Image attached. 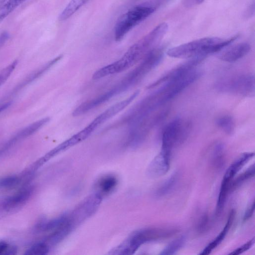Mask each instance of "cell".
<instances>
[{
  "label": "cell",
  "instance_id": "obj_5",
  "mask_svg": "<svg viewBox=\"0 0 255 255\" xmlns=\"http://www.w3.org/2000/svg\"><path fill=\"white\" fill-rule=\"evenodd\" d=\"M191 129L188 120L177 118L169 122L161 133V150L171 154L173 149L186 139Z\"/></svg>",
  "mask_w": 255,
  "mask_h": 255
},
{
  "label": "cell",
  "instance_id": "obj_12",
  "mask_svg": "<svg viewBox=\"0 0 255 255\" xmlns=\"http://www.w3.org/2000/svg\"><path fill=\"white\" fill-rule=\"evenodd\" d=\"M63 56L60 55L52 60H50L43 66L39 68L38 69L35 70L34 72L30 74L27 78H26L23 81H22L19 85H18L15 89L13 91V93H15L23 88L27 85L34 81L39 77L42 76L47 71H48L51 67L54 65L59 60L61 59Z\"/></svg>",
  "mask_w": 255,
  "mask_h": 255
},
{
  "label": "cell",
  "instance_id": "obj_20",
  "mask_svg": "<svg viewBox=\"0 0 255 255\" xmlns=\"http://www.w3.org/2000/svg\"><path fill=\"white\" fill-rule=\"evenodd\" d=\"M49 251V247L47 245L44 243H40L35 244L27 250L25 254L28 255H42L47 254Z\"/></svg>",
  "mask_w": 255,
  "mask_h": 255
},
{
  "label": "cell",
  "instance_id": "obj_4",
  "mask_svg": "<svg viewBox=\"0 0 255 255\" xmlns=\"http://www.w3.org/2000/svg\"><path fill=\"white\" fill-rule=\"evenodd\" d=\"M156 7L151 3L135 6L123 14L118 20L114 30L116 41H119L136 25L151 15Z\"/></svg>",
  "mask_w": 255,
  "mask_h": 255
},
{
  "label": "cell",
  "instance_id": "obj_21",
  "mask_svg": "<svg viewBox=\"0 0 255 255\" xmlns=\"http://www.w3.org/2000/svg\"><path fill=\"white\" fill-rule=\"evenodd\" d=\"M19 179L16 176H10L0 179V188L7 189L14 187L18 183Z\"/></svg>",
  "mask_w": 255,
  "mask_h": 255
},
{
  "label": "cell",
  "instance_id": "obj_22",
  "mask_svg": "<svg viewBox=\"0 0 255 255\" xmlns=\"http://www.w3.org/2000/svg\"><path fill=\"white\" fill-rule=\"evenodd\" d=\"M209 224V217L207 214H203L199 219L197 226V230L200 233L206 232Z\"/></svg>",
  "mask_w": 255,
  "mask_h": 255
},
{
  "label": "cell",
  "instance_id": "obj_14",
  "mask_svg": "<svg viewBox=\"0 0 255 255\" xmlns=\"http://www.w3.org/2000/svg\"><path fill=\"white\" fill-rule=\"evenodd\" d=\"M89 0H71L59 16V20L63 21L71 17Z\"/></svg>",
  "mask_w": 255,
  "mask_h": 255
},
{
  "label": "cell",
  "instance_id": "obj_10",
  "mask_svg": "<svg viewBox=\"0 0 255 255\" xmlns=\"http://www.w3.org/2000/svg\"><path fill=\"white\" fill-rule=\"evenodd\" d=\"M251 50L250 45L247 42L236 44L222 52L219 58L227 62H236L245 57Z\"/></svg>",
  "mask_w": 255,
  "mask_h": 255
},
{
  "label": "cell",
  "instance_id": "obj_7",
  "mask_svg": "<svg viewBox=\"0 0 255 255\" xmlns=\"http://www.w3.org/2000/svg\"><path fill=\"white\" fill-rule=\"evenodd\" d=\"M102 197L97 193L89 196L73 212L69 219L73 226L74 223H80L90 217L97 209L101 201Z\"/></svg>",
  "mask_w": 255,
  "mask_h": 255
},
{
  "label": "cell",
  "instance_id": "obj_8",
  "mask_svg": "<svg viewBox=\"0 0 255 255\" xmlns=\"http://www.w3.org/2000/svg\"><path fill=\"white\" fill-rule=\"evenodd\" d=\"M171 155L161 150L149 165L147 174L152 178H157L165 174L169 170Z\"/></svg>",
  "mask_w": 255,
  "mask_h": 255
},
{
  "label": "cell",
  "instance_id": "obj_9",
  "mask_svg": "<svg viewBox=\"0 0 255 255\" xmlns=\"http://www.w3.org/2000/svg\"><path fill=\"white\" fill-rule=\"evenodd\" d=\"M32 193L30 188L24 189L16 194L7 197L0 204L1 211H11L21 206L29 198Z\"/></svg>",
  "mask_w": 255,
  "mask_h": 255
},
{
  "label": "cell",
  "instance_id": "obj_15",
  "mask_svg": "<svg viewBox=\"0 0 255 255\" xmlns=\"http://www.w3.org/2000/svg\"><path fill=\"white\" fill-rule=\"evenodd\" d=\"M212 164L217 170H221L225 164L224 147L223 144H216L213 149L212 156Z\"/></svg>",
  "mask_w": 255,
  "mask_h": 255
},
{
  "label": "cell",
  "instance_id": "obj_23",
  "mask_svg": "<svg viewBox=\"0 0 255 255\" xmlns=\"http://www.w3.org/2000/svg\"><path fill=\"white\" fill-rule=\"evenodd\" d=\"M254 244L255 238H253L248 242L233 251L230 254V255H237L241 254L250 249L253 246Z\"/></svg>",
  "mask_w": 255,
  "mask_h": 255
},
{
  "label": "cell",
  "instance_id": "obj_29",
  "mask_svg": "<svg viewBox=\"0 0 255 255\" xmlns=\"http://www.w3.org/2000/svg\"><path fill=\"white\" fill-rule=\"evenodd\" d=\"M204 0H194V2L197 4L201 3Z\"/></svg>",
  "mask_w": 255,
  "mask_h": 255
},
{
  "label": "cell",
  "instance_id": "obj_16",
  "mask_svg": "<svg viewBox=\"0 0 255 255\" xmlns=\"http://www.w3.org/2000/svg\"><path fill=\"white\" fill-rule=\"evenodd\" d=\"M178 175L177 173L175 172L168 177L157 189L155 192V196L162 197L170 193L177 183Z\"/></svg>",
  "mask_w": 255,
  "mask_h": 255
},
{
  "label": "cell",
  "instance_id": "obj_30",
  "mask_svg": "<svg viewBox=\"0 0 255 255\" xmlns=\"http://www.w3.org/2000/svg\"><path fill=\"white\" fill-rule=\"evenodd\" d=\"M1 108L0 107V113H1Z\"/></svg>",
  "mask_w": 255,
  "mask_h": 255
},
{
  "label": "cell",
  "instance_id": "obj_1",
  "mask_svg": "<svg viewBox=\"0 0 255 255\" xmlns=\"http://www.w3.org/2000/svg\"><path fill=\"white\" fill-rule=\"evenodd\" d=\"M168 28L166 23L159 24L131 45L120 59L97 70L93 74L92 79H99L128 69L142 59L151 48L164 37Z\"/></svg>",
  "mask_w": 255,
  "mask_h": 255
},
{
  "label": "cell",
  "instance_id": "obj_2",
  "mask_svg": "<svg viewBox=\"0 0 255 255\" xmlns=\"http://www.w3.org/2000/svg\"><path fill=\"white\" fill-rule=\"evenodd\" d=\"M237 37L235 36L228 39L217 37L202 38L170 48L167 54L176 58H204L209 54L220 51Z\"/></svg>",
  "mask_w": 255,
  "mask_h": 255
},
{
  "label": "cell",
  "instance_id": "obj_13",
  "mask_svg": "<svg viewBox=\"0 0 255 255\" xmlns=\"http://www.w3.org/2000/svg\"><path fill=\"white\" fill-rule=\"evenodd\" d=\"M118 180L116 177L112 175H108L101 178L97 182L96 187L98 192L96 193L102 197L110 193L113 191L117 185Z\"/></svg>",
  "mask_w": 255,
  "mask_h": 255
},
{
  "label": "cell",
  "instance_id": "obj_19",
  "mask_svg": "<svg viewBox=\"0 0 255 255\" xmlns=\"http://www.w3.org/2000/svg\"><path fill=\"white\" fill-rule=\"evenodd\" d=\"M186 241L185 236H181L168 244L161 252L160 255H173L184 246Z\"/></svg>",
  "mask_w": 255,
  "mask_h": 255
},
{
  "label": "cell",
  "instance_id": "obj_27",
  "mask_svg": "<svg viewBox=\"0 0 255 255\" xmlns=\"http://www.w3.org/2000/svg\"><path fill=\"white\" fill-rule=\"evenodd\" d=\"M9 13L7 11L1 8L0 9V23L1 21L3 20L8 14Z\"/></svg>",
  "mask_w": 255,
  "mask_h": 255
},
{
  "label": "cell",
  "instance_id": "obj_17",
  "mask_svg": "<svg viewBox=\"0 0 255 255\" xmlns=\"http://www.w3.org/2000/svg\"><path fill=\"white\" fill-rule=\"evenodd\" d=\"M216 124L223 131L231 134L235 130V122L233 118L228 115L219 116L216 120Z\"/></svg>",
  "mask_w": 255,
  "mask_h": 255
},
{
  "label": "cell",
  "instance_id": "obj_28",
  "mask_svg": "<svg viewBox=\"0 0 255 255\" xmlns=\"http://www.w3.org/2000/svg\"><path fill=\"white\" fill-rule=\"evenodd\" d=\"M7 0H0V9Z\"/></svg>",
  "mask_w": 255,
  "mask_h": 255
},
{
  "label": "cell",
  "instance_id": "obj_6",
  "mask_svg": "<svg viewBox=\"0 0 255 255\" xmlns=\"http://www.w3.org/2000/svg\"><path fill=\"white\" fill-rule=\"evenodd\" d=\"M216 86L223 92L245 97H252L255 95V77L252 74H240L222 79Z\"/></svg>",
  "mask_w": 255,
  "mask_h": 255
},
{
  "label": "cell",
  "instance_id": "obj_24",
  "mask_svg": "<svg viewBox=\"0 0 255 255\" xmlns=\"http://www.w3.org/2000/svg\"><path fill=\"white\" fill-rule=\"evenodd\" d=\"M15 250L10 247L7 243L3 242H0V255H10L13 254L12 252Z\"/></svg>",
  "mask_w": 255,
  "mask_h": 255
},
{
  "label": "cell",
  "instance_id": "obj_11",
  "mask_svg": "<svg viewBox=\"0 0 255 255\" xmlns=\"http://www.w3.org/2000/svg\"><path fill=\"white\" fill-rule=\"evenodd\" d=\"M235 216V212L234 210H232L229 214L228 220L223 230L217 237L203 250L200 255H207L210 254L222 242L233 224Z\"/></svg>",
  "mask_w": 255,
  "mask_h": 255
},
{
  "label": "cell",
  "instance_id": "obj_18",
  "mask_svg": "<svg viewBox=\"0 0 255 255\" xmlns=\"http://www.w3.org/2000/svg\"><path fill=\"white\" fill-rule=\"evenodd\" d=\"M255 175V164H253L244 173L240 174L235 179L233 180L231 184V192L236 190L240 187L244 183L250 178H252Z\"/></svg>",
  "mask_w": 255,
  "mask_h": 255
},
{
  "label": "cell",
  "instance_id": "obj_3",
  "mask_svg": "<svg viewBox=\"0 0 255 255\" xmlns=\"http://www.w3.org/2000/svg\"><path fill=\"white\" fill-rule=\"evenodd\" d=\"M178 232L174 228H148L133 233L128 239L113 249L114 255L133 254L142 244L170 238Z\"/></svg>",
  "mask_w": 255,
  "mask_h": 255
},
{
  "label": "cell",
  "instance_id": "obj_25",
  "mask_svg": "<svg viewBox=\"0 0 255 255\" xmlns=\"http://www.w3.org/2000/svg\"><path fill=\"white\" fill-rule=\"evenodd\" d=\"M255 201H254L252 204L246 211L243 219L244 222L248 221L253 215L255 211Z\"/></svg>",
  "mask_w": 255,
  "mask_h": 255
},
{
  "label": "cell",
  "instance_id": "obj_26",
  "mask_svg": "<svg viewBox=\"0 0 255 255\" xmlns=\"http://www.w3.org/2000/svg\"><path fill=\"white\" fill-rule=\"evenodd\" d=\"M9 36V33L6 31H2L0 33V50L8 40Z\"/></svg>",
  "mask_w": 255,
  "mask_h": 255
}]
</instances>
